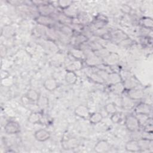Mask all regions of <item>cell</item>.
<instances>
[{
    "instance_id": "cell-1",
    "label": "cell",
    "mask_w": 153,
    "mask_h": 153,
    "mask_svg": "<svg viewBox=\"0 0 153 153\" xmlns=\"http://www.w3.org/2000/svg\"><path fill=\"white\" fill-rule=\"evenodd\" d=\"M125 124L127 129L131 131H136L139 128V121L136 117L132 115H128L126 117Z\"/></svg>"
},
{
    "instance_id": "cell-2",
    "label": "cell",
    "mask_w": 153,
    "mask_h": 153,
    "mask_svg": "<svg viewBox=\"0 0 153 153\" xmlns=\"http://www.w3.org/2000/svg\"><path fill=\"white\" fill-rule=\"evenodd\" d=\"M5 131L8 134H16L20 131V126L16 121H10L4 127Z\"/></svg>"
},
{
    "instance_id": "cell-3",
    "label": "cell",
    "mask_w": 153,
    "mask_h": 153,
    "mask_svg": "<svg viewBox=\"0 0 153 153\" xmlns=\"http://www.w3.org/2000/svg\"><path fill=\"white\" fill-rule=\"evenodd\" d=\"M109 143L104 140L99 141L94 146V150L96 152L99 153H104L106 152L109 149Z\"/></svg>"
},
{
    "instance_id": "cell-4",
    "label": "cell",
    "mask_w": 153,
    "mask_h": 153,
    "mask_svg": "<svg viewBox=\"0 0 153 153\" xmlns=\"http://www.w3.org/2000/svg\"><path fill=\"white\" fill-rule=\"evenodd\" d=\"M50 133L44 129H40L36 131L35 133L36 139L40 142H44L50 138Z\"/></svg>"
},
{
    "instance_id": "cell-5",
    "label": "cell",
    "mask_w": 153,
    "mask_h": 153,
    "mask_svg": "<svg viewBox=\"0 0 153 153\" xmlns=\"http://www.w3.org/2000/svg\"><path fill=\"white\" fill-rule=\"evenodd\" d=\"M75 113L76 115L82 117V118H87L88 117H90V112H89V110L87 108V106H84V105H79L78 106L75 110Z\"/></svg>"
},
{
    "instance_id": "cell-6",
    "label": "cell",
    "mask_w": 153,
    "mask_h": 153,
    "mask_svg": "<svg viewBox=\"0 0 153 153\" xmlns=\"http://www.w3.org/2000/svg\"><path fill=\"white\" fill-rule=\"evenodd\" d=\"M136 112L137 114H144L148 115L151 112V108L148 104L140 103L136 108Z\"/></svg>"
},
{
    "instance_id": "cell-7",
    "label": "cell",
    "mask_w": 153,
    "mask_h": 153,
    "mask_svg": "<svg viewBox=\"0 0 153 153\" xmlns=\"http://www.w3.org/2000/svg\"><path fill=\"white\" fill-rule=\"evenodd\" d=\"M126 149L129 152L140 151V148L139 146L137 140H131L127 142L126 145Z\"/></svg>"
},
{
    "instance_id": "cell-8",
    "label": "cell",
    "mask_w": 153,
    "mask_h": 153,
    "mask_svg": "<svg viewBox=\"0 0 153 153\" xmlns=\"http://www.w3.org/2000/svg\"><path fill=\"white\" fill-rule=\"evenodd\" d=\"M140 150L149 149L152 146V139L148 138H142L137 140Z\"/></svg>"
},
{
    "instance_id": "cell-9",
    "label": "cell",
    "mask_w": 153,
    "mask_h": 153,
    "mask_svg": "<svg viewBox=\"0 0 153 153\" xmlns=\"http://www.w3.org/2000/svg\"><path fill=\"white\" fill-rule=\"evenodd\" d=\"M57 87V81L54 78H48L44 82V87L49 91H53Z\"/></svg>"
},
{
    "instance_id": "cell-10",
    "label": "cell",
    "mask_w": 153,
    "mask_h": 153,
    "mask_svg": "<svg viewBox=\"0 0 153 153\" xmlns=\"http://www.w3.org/2000/svg\"><path fill=\"white\" fill-rule=\"evenodd\" d=\"M143 93L140 90L131 89L128 91V97L132 99H139L143 97Z\"/></svg>"
},
{
    "instance_id": "cell-11",
    "label": "cell",
    "mask_w": 153,
    "mask_h": 153,
    "mask_svg": "<svg viewBox=\"0 0 153 153\" xmlns=\"http://www.w3.org/2000/svg\"><path fill=\"white\" fill-rule=\"evenodd\" d=\"M65 79H66V81L67 82H68L69 84H72L76 82V79H77V77L74 71H68L66 72V74L65 76Z\"/></svg>"
},
{
    "instance_id": "cell-12",
    "label": "cell",
    "mask_w": 153,
    "mask_h": 153,
    "mask_svg": "<svg viewBox=\"0 0 153 153\" xmlns=\"http://www.w3.org/2000/svg\"><path fill=\"white\" fill-rule=\"evenodd\" d=\"M103 117L100 113L99 112H94L90 115L89 119L90 121L92 124H97L101 121L102 120Z\"/></svg>"
},
{
    "instance_id": "cell-13",
    "label": "cell",
    "mask_w": 153,
    "mask_h": 153,
    "mask_svg": "<svg viewBox=\"0 0 153 153\" xmlns=\"http://www.w3.org/2000/svg\"><path fill=\"white\" fill-rule=\"evenodd\" d=\"M27 97L32 101H37L39 97L38 93L32 89H30L27 91Z\"/></svg>"
},
{
    "instance_id": "cell-14",
    "label": "cell",
    "mask_w": 153,
    "mask_h": 153,
    "mask_svg": "<svg viewBox=\"0 0 153 153\" xmlns=\"http://www.w3.org/2000/svg\"><path fill=\"white\" fill-rule=\"evenodd\" d=\"M109 79L114 84L121 82V77L117 73H114L111 74L109 76Z\"/></svg>"
},
{
    "instance_id": "cell-15",
    "label": "cell",
    "mask_w": 153,
    "mask_h": 153,
    "mask_svg": "<svg viewBox=\"0 0 153 153\" xmlns=\"http://www.w3.org/2000/svg\"><path fill=\"white\" fill-rule=\"evenodd\" d=\"M40 120L39 115L38 113L33 112L32 113L28 118V121L32 123H36Z\"/></svg>"
},
{
    "instance_id": "cell-16",
    "label": "cell",
    "mask_w": 153,
    "mask_h": 153,
    "mask_svg": "<svg viewBox=\"0 0 153 153\" xmlns=\"http://www.w3.org/2000/svg\"><path fill=\"white\" fill-rule=\"evenodd\" d=\"M105 111H106V112L108 114H113L114 113H115L116 112L115 106L112 103H109L107 104L106 106L105 107Z\"/></svg>"
},
{
    "instance_id": "cell-17",
    "label": "cell",
    "mask_w": 153,
    "mask_h": 153,
    "mask_svg": "<svg viewBox=\"0 0 153 153\" xmlns=\"http://www.w3.org/2000/svg\"><path fill=\"white\" fill-rule=\"evenodd\" d=\"M38 105L41 107V108H45L48 105V100L45 97H39L38 100H37Z\"/></svg>"
},
{
    "instance_id": "cell-18",
    "label": "cell",
    "mask_w": 153,
    "mask_h": 153,
    "mask_svg": "<svg viewBox=\"0 0 153 153\" xmlns=\"http://www.w3.org/2000/svg\"><path fill=\"white\" fill-rule=\"evenodd\" d=\"M124 85L120 82L114 84V91L117 93H121L123 91Z\"/></svg>"
},
{
    "instance_id": "cell-19",
    "label": "cell",
    "mask_w": 153,
    "mask_h": 153,
    "mask_svg": "<svg viewBox=\"0 0 153 153\" xmlns=\"http://www.w3.org/2000/svg\"><path fill=\"white\" fill-rule=\"evenodd\" d=\"M143 25L148 28H152V20L150 18H146L143 20Z\"/></svg>"
},
{
    "instance_id": "cell-20",
    "label": "cell",
    "mask_w": 153,
    "mask_h": 153,
    "mask_svg": "<svg viewBox=\"0 0 153 153\" xmlns=\"http://www.w3.org/2000/svg\"><path fill=\"white\" fill-rule=\"evenodd\" d=\"M112 117H111V120L112 122L114 123H118L120 120H121V115L118 114V113H114L113 114H112Z\"/></svg>"
},
{
    "instance_id": "cell-21",
    "label": "cell",
    "mask_w": 153,
    "mask_h": 153,
    "mask_svg": "<svg viewBox=\"0 0 153 153\" xmlns=\"http://www.w3.org/2000/svg\"><path fill=\"white\" fill-rule=\"evenodd\" d=\"M59 5L62 8H67V7H68L71 5V1H59Z\"/></svg>"
}]
</instances>
